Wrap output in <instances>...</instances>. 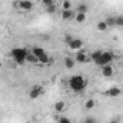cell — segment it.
Masks as SVG:
<instances>
[{"label": "cell", "instance_id": "6da1fadb", "mask_svg": "<svg viewBox=\"0 0 123 123\" xmlns=\"http://www.w3.org/2000/svg\"><path fill=\"white\" fill-rule=\"evenodd\" d=\"M86 86H87V79L80 74H74L69 79V87L73 92H83Z\"/></svg>", "mask_w": 123, "mask_h": 123}, {"label": "cell", "instance_id": "7a4b0ae2", "mask_svg": "<svg viewBox=\"0 0 123 123\" xmlns=\"http://www.w3.org/2000/svg\"><path fill=\"white\" fill-rule=\"evenodd\" d=\"M29 53H30V52H29L27 49H25V47H14V49H12V52H10L13 60L16 62L17 64H25Z\"/></svg>", "mask_w": 123, "mask_h": 123}, {"label": "cell", "instance_id": "3957f363", "mask_svg": "<svg viewBox=\"0 0 123 123\" xmlns=\"http://www.w3.org/2000/svg\"><path fill=\"white\" fill-rule=\"evenodd\" d=\"M113 53L112 52H102V56H100V59L96 62V64L97 66H106V64H110L112 62H113Z\"/></svg>", "mask_w": 123, "mask_h": 123}, {"label": "cell", "instance_id": "277c9868", "mask_svg": "<svg viewBox=\"0 0 123 123\" xmlns=\"http://www.w3.org/2000/svg\"><path fill=\"white\" fill-rule=\"evenodd\" d=\"M43 93H44V89H43L42 86L36 85V86H33L30 90H29V97H30V99H37V97H40Z\"/></svg>", "mask_w": 123, "mask_h": 123}, {"label": "cell", "instance_id": "5b68a950", "mask_svg": "<svg viewBox=\"0 0 123 123\" xmlns=\"http://www.w3.org/2000/svg\"><path fill=\"white\" fill-rule=\"evenodd\" d=\"M67 46H69V49H72V50H80V49L83 47V40L79 39V37H73V39L67 43Z\"/></svg>", "mask_w": 123, "mask_h": 123}, {"label": "cell", "instance_id": "8992f818", "mask_svg": "<svg viewBox=\"0 0 123 123\" xmlns=\"http://www.w3.org/2000/svg\"><path fill=\"white\" fill-rule=\"evenodd\" d=\"M14 6H17L19 9H22V10H25V12H29L33 9V1L31 0H20V1H17V3H14Z\"/></svg>", "mask_w": 123, "mask_h": 123}, {"label": "cell", "instance_id": "52a82bcc", "mask_svg": "<svg viewBox=\"0 0 123 123\" xmlns=\"http://www.w3.org/2000/svg\"><path fill=\"white\" fill-rule=\"evenodd\" d=\"M76 17V12L73 9H69V10H62V19L63 20H73Z\"/></svg>", "mask_w": 123, "mask_h": 123}, {"label": "cell", "instance_id": "ba28073f", "mask_svg": "<svg viewBox=\"0 0 123 123\" xmlns=\"http://www.w3.org/2000/svg\"><path fill=\"white\" fill-rule=\"evenodd\" d=\"M115 73V69L112 67V64H106V66H102V74L105 77H112Z\"/></svg>", "mask_w": 123, "mask_h": 123}, {"label": "cell", "instance_id": "9c48e42d", "mask_svg": "<svg viewBox=\"0 0 123 123\" xmlns=\"http://www.w3.org/2000/svg\"><path fill=\"white\" fill-rule=\"evenodd\" d=\"M74 60L76 63H80V64H85V63H87L89 62V56L85 53V52H79L77 55H76V57H74Z\"/></svg>", "mask_w": 123, "mask_h": 123}, {"label": "cell", "instance_id": "30bf717a", "mask_svg": "<svg viewBox=\"0 0 123 123\" xmlns=\"http://www.w3.org/2000/svg\"><path fill=\"white\" fill-rule=\"evenodd\" d=\"M105 94L109 96V97H117V96L122 94V90H120L119 87H110V89H107V90L105 92Z\"/></svg>", "mask_w": 123, "mask_h": 123}, {"label": "cell", "instance_id": "8fae6325", "mask_svg": "<svg viewBox=\"0 0 123 123\" xmlns=\"http://www.w3.org/2000/svg\"><path fill=\"white\" fill-rule=\"evenodd\" d=\"M30 53H31V55H34V56H36V57L39 59L40 56H43V55H46V50H44L43 47H39V46H34V47H33V49L30 50Z\"/></svg>", "mask_w": 123, "mask_h": 123}, {"label": "cell", "instance_id": "7c38bea8", "mask_svg": "<svg viewBox=\"0 0 123 123\" xmlns=\"http://www.w3.org/2000/svg\"><path fill=\"white\" fill-rule=\"evenodd\" d=\"M37 60H39L40 64H46V66H49V64L53 63V57H50V56H47V55H43V56H40Z\"/></svg>", "mask_w": 123, "mask_h": 123}, {"label": "cell", "instance_id": "4fadbf2b", "mask_svg": "<svg viewBox=\"0 0 123 123\" xmlns=\"http://www.w3.org/2000/svg\"><path fill=\"white\" fill-rule=\"evenodd\" d=\"M64 109H66V103H64L63 100H59V102H56V103H55V110H56L57 113L63 112Z\"/></svg>", "mask_w": 123, "mask_h": 123}, {"label": "cell", "instance_id": "5bb4252c", "mask_svg": "<svg viewBox=\"0 0 123 123\" xmlns=\"http://www.w3.org/2000/svg\"><path fill=\"white\" fill-rule=\"evenodd\" d=\"M74 64H76V60H74L73 57H64V66H66L67 69H73Z\"/></svg>", "mask_w": 123, "mask_h": 123}, {"label": "cell", "instance_id": "9a60e30c", "mask_svg": "<svg viewBox=\"0 0 123 123\" xmlns=\"http://www.w3.org/2000/svg\"><path fill=\"white\" fill-rule=\"evenodd\" d=\"M94 107H96V102H94L93 99H89V100L85 102V109H86V110H92Z\"/></svg>", "mask_w": 123, "mask_h": 123}, {"label": "cell", "instance_id": "2e32d148", "mask_svg": "<svg viewBox=\"0 0 123 123\" xmlns=\"http://www.w3.org/2000/svg\"><path fill=\"white\" fill-rule=\"evenodd\" d=\"M106 25H107V27H116V17H113V16H109L106 20Z\"/></svg>", "mask_w": 123, "mask_h": 123}, {"label": "cell", "instance_id": "e0dca14e", "mask_svg": "<svg viewBox=\"0 0 123 123\" xmlns=\"http://www.w3.org/2000/svg\"><path fill=\"white\" fill-rule=\"evenodd\" d=\"M74 20H76L77 23H83V22H86V13H77V12H76V17H74Z\"/></svg>", "mask_w": 123, "mask_h": 123}, {"label": "cell", "instance_id": "ac0fdd59", "mask_svg": "<svg viewBox=\"0 0 123 123\" xmlns=\"http://www.w3.org/2000/svg\"><path fill=\"white\" fill-rule=\"evenodd\" d=\"M102 52H103V50H96V52H93L92 56H90L92 62H94V63H96V62L99 60V59H100V56H102Z\"/></svg>", "mask_w": 123, "mask_h": 123}, {"label": "cell", "instance_id": "d6986e66", "mask_svg": "<svg viewBox=\"0 0 123 123\" xmlns=\"http://www.w3.org/2000/svg\"><path fill=\"white\" fill-rule=\"evenodd\" d=\"M87 4L86 3H80L79 6H77V13H87Z\"/></svg>", "mask_w": 123, "mask_h": 123}, {"label": "cell", "instance_id": "ffe728a7", "mask_svg": "<svg viewBox=\"0 0 123 123\" xmlns=\"http://www.w3.org/2000/svg\"><path fill=\"white\" fill-rule=\"evenodd\" d=\"M72 9V1L70 0H63L62 1V10H69Z\"/></svg>", "mask_w": 123, "mask_h": 123}, {"label": "cell", "instance_id": "44dd1931", "mask_svg": "<svg viewBox=\"0 0 123 123\" xmlns=\"http://www.w3.org/2000/svg\"><path fill=\"white\" fill-rule=\"evenodd\" d=\"M109 27H107V25H106V22L105 20H102V22H99L97 23V30H100V31H105V30H107Z\"/></svg>", "mask_w": 123, "mask_h": 123}, {"label": "cell", "instance_id": "7402d4cb", "mask_svg": "<svg viewBox=\"0 0 123 123\" xmlns=\"http://www.w3.org/2000/svg\"><path fill=\"white\" fill-rule=\"evenodd\" d=\"M26 62H29V63H39L37 57H36L34 55H31V53H29V55H27V59H26Z\"/></svg>", "mask_w": 123, "mask_h": 123}, {"label": "cell", "instance_id": "603a6c76", "mask_svg": "<svg viewBox=\"0 0 123 123\" xmlns=\"http://www.w3.org/2000/svg\"><path fill=\"white\" fill-rule=\"evenodd\" d=\"M46 12H47L49 14H55V13H56V4L47 6V7H46Z\"/></svg>", "mask_w": 123, "mask_h": 123}, {"label": "cell", "instance_id": "cb8c5ba5", "mask_svg": "<svg viewBox=\"0 0 123 123\" xmlns=\"http://www.w3.org/2000/svg\"><path fill=\"white\" fill-rule=\"evenodd\" d=\"M116 27H123V16L116 17Z\"/></svg>", "mask_w": 123, "mask_h": 123}, {"label": "cell", "instance_id": "d4e9b609", "mask_svg": "<svg viewBox=\"0 0 123 123\" xmlns=\"http://www.w3.org/2000/svg\"><path fill=\"white\" fill-rule=\"evenodd\" d=\"M42 1V4L44 6V7H47V6H52V4H55V0H40Z\"/></svg>", "mask_w": 123, "mask_h": 123}, {"label": "cell", "instance_id": "484cf974", "mask_svg": "<svg viewBox=\"0 0 123 123\" xmlns=\"http://www.w3.org/2000/svg\"><path fill=\"white\" fill-rule=\"evenodd\" d=\"M59 123H72V122H70V119H69V117L62 116V117H59Z\"/></svg>", "mask_w": 123, "mask_h": 123}, {"label": "cell", "instance_id": "4316f807", "mask_svg": "<svg viewBox=\"0 0 123 123\" xmlns=\"http://www.w3.org/2000/svg\"><path fill=\"white\" fill-rule=\"evenodd\" d=\"M83 123H96V119H93V117H86Z\"/></svg>", "mask_w": 123, "mask_h": 123}, {"label": "cell", "instance_id": "83f0119b", "mask_svg": "<svg viewBox=\"0 0 123 123\" xmlns=\"http://www.w3.org/2000/svg\"><path fill=\"white\" fill-rule=\"evenodd\" d=\"M109 123H119V120H116V119H113V120H110Z\"/></svg>", "mask_w": 123, "mask_h": 123}]
</instances>
